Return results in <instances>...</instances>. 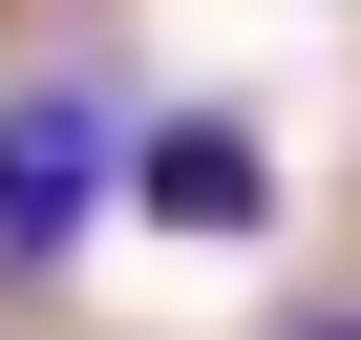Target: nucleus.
<instances>
[{
    "label": "nucleus",
    "instance_id": "obj_1",
    "mask_svg": "<svg viewBox=\"0 0 361 340\" xmlns=\"http://www.w3.org/2000/svg\"><path fill=\"white\" fill-rule=\"evenodd\" d=\"M106 170H128V128H106L85 85H22V107H0V277H43V255L85 234Z\"/></svg>",
    "mask_w": 361,
    "mask_h": 340
},
{
    "label": "nucleus",
    "instance_id": "obj_2",
    "mask_svg": "<svg viewBox=\"0 0 361 340\" xmlns=\"http://www.w3.org/2000/svg\"><path fill=\"white\" fill-rule=\"evenodd\" d=\"M106 192H128V213H170V234H255V213H276V170H255V128H234V107H170V128H128Z\"/></svg>",
    "mask_w": 361,
    "mask_h": 340
},
{
    "label": "nucleus",
    "instance_id": "obj_3",
    "mask_svg": "<svg viewBox=\"0 0 361 340\" xmlns=\"http://www.w3.org/2000/svg\"><path fill=\"white\" fill-rule=\"evenodd\" d=\"M298 340H340V319H298Z\"/></svg>",
    "mask_w": 361,
    "mask_h": 340
}]
</instances>
